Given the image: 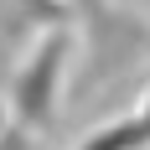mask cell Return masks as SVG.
<instances>
[{"label":"cell","instance_id":"cell-1","mask_svg":"<svg viewBox=\"0 0 150 150\" xmlns=\"http://www.w3.org/2000/svg\"><path fill=\"white\" fill-rule=\"evenodd\" d=\"M67 57H73V36L67 31H47L42 42L31 47L21 67L11 73V93H5V109L11 119H21L31 135L52 129L62 109V73H67Z\"/></svg>","mask_w":150,"mask_h":150},{"label":"cell","instance_id":"cell-2","mask_svg":"<svg viewBox=\"0 0 150 150\" xmlns=\"http://www.w3.org/2000/svg\"><path fill=\"white\" fill-rule=\"evenodd\" d=\"M73 150H150V135H145V124H140L135 114H124V119H114V124L88 129Z\"/></svg>","mask_w":150,"mask_h":150},{"label":"cell","instance_id":"cell-3","mask_svg":"<svg viewBox=\"0 0 150 150\" xmlns=\"http://www.w3.org/2000/svg\"><path fill=\"white\" fill-rule=\"evenodd\" d=\"M0 150H31V129L11 119V109H0Z\"/></svg>","mask_w":150,"mask_h":150},{"label":"cell","instance_id":"cell-4","mask_svg":"<svg viewBox=\"0 0 150 150\" xmlns=\"http://www.w3.org/2000/svg\"><path fill=\"white\" fill-rule=\"evenodd\" d=\"M135 119H140V124H145V135H150V93H145V104H140V109H135Z\"/></svg>","mask_w":150,"mask_h":150},{"label":"cell","instance_id":"cell-5","mask_svg":"<svg viewBox=\"0 0 150 150\" xmlns=\"http://www.w3.org/2000/svg\"><path fill=\"white\" fill-rule=\"evenodd\" d=\"M26 5H52V0H26Z\"/></svg>","mask_w":150,"mask_h":150}]
</instances>
